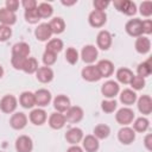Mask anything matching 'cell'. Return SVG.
<instances>
[{
    "label": "cell",
    "instance_id": "1",
    "mask_svg": "<svg viewBox=\"0 0 152 152\" xmlns=\"http://www.w3.org/2000/svg\"><path fill=\"white\" fill-rule=\"evenodd\" d=\"M115 120L118 124L122 126H127L133 122L134 120V112L129 107H122L120 108L115 114Z\"/></svg>",
    "mask_w": 152,
    "mask_h": 152
},
{
    "label": "cell",
    "instance_id": "2",
    "mask_svg": "<svg viewBox=\"0 0 152 152\" xmlns=\"http://www.w3.org/2000/svg\"><path fill=\"white\" fill-rule=\"evenodd\" d=\"M18 106V100L15 96L13 95H5L1 100H0V110L6 113V114H11L17 109Z\"/></svg>",
    "mask_w": 152,
    "mask_h": 152
},
{
    "label": "cell",
    "instance_id": "3",
    "mask_svg": "<svg viewBox=\"0 0 152 152\" xmlns=\"http://www.w3.org/2000/svg\"><path fill=\"white\" fill-rule=\"evenodd\" d=\"M126 32L132 37H140L142 36V20L140 19H129L125 25Z\"/></svg>",
    "mask_w": 152,
    "mask_h": 152
},
{
    "label": "cell",
    "instance_id": "4",
    "mask_svg": "<svg viewBox=\"0 0 152 152\" xmlns=\"http://www.w3.org/2000/svg\"><path fill=\"white\" fill-rule=\"evenodd\" d=\"M119 91H120V87H119L118 82H115V81L109 80V81L104 82V83L101 86V93H102V95H103L104 97H107L108 100L114 99V97L119 94Z\"/></svg>",
    "mask_w": 152,
    "mask_h": 152
},
{
    "label": "cell",
    "instance_id": "5",
    "mask_svg": "<svg viewBox=\"0 0 152 152\" xmlns=\"http://www.w3.org/2000/svg\"><path fill=\"white\" fill-rule=\"evenodd\" d=\"M114 6L119 12L126 15H133L137 12V5L129 0H115Z\"/></svg>",
    "mask_w": 152,
    "mask_h": 152
},
{
    "label": "cell",
    "instance_id": "6",
    "mask_svg": "<svg viewBox=\"0 0 152 152\" xmlns=\"http://www.w3.org/2000/svg\"><path fill=\"white\" fill-rule=\"evenodd\" d=\"M88 21H89L90 26H93V27H102L107 21V14L104 11L94 10L90 12V14L88 17Z\"/></svg>",
    "mask_w": 152,
    "mask_h": 152
},
{
    "label": "cell",
    "instance_id": "7",
    "mask_svg": "<svg viewBox=\"0 0 152 152\" xmlns=\"http://www.w3.org/2000/svg\"><path fill=\"white\" fill-rule=\"evenodd\" d=\"M81 75L83 77V80H86L88 82H96V81L102 78L99 70H97V66L93 65V64H89V65L84 66L81 71Z\"/></svg>",
    "mask_w": 152,
    "mask_h": 152
},
{
    "label": "cell",
    "instance_id": "8",
    "mask_svg": "<svg viewBox=\"0 0 152 152\" xmlns=\"http://www.w3.org/2000/svg\"><path fill=\"white\" fill-rule=\"evenodd\" d=\"M83 109L78 106H70L68 108V110L65 112L64 116H65V120L71 122V124H76V122H80L82 119H83Z\"/></svg>",
    "mask_w": 152,
    "mask_h": 152
},
{
    "label": "cell",
    "instance_id": "9",
    "mask_svg": "<svg viewBox=\"0 0 152 152\" xmlns=\"http://www.w3.org/2000/svg\"><path fill=\"white\" fill-rule=\"evenodd\" d=\"M118 139L121 144L124 145H129L134 141L135 139V132L133 131V128L128 127V126H124L122 128L119 129L118 132Z\"/></svg>",
    "mask_w": 152,
    "mask_h": 152
},
{
    "label": "cell",
    "instance_id": "10",
    "mask_svg": "<svg viewBox=\"0 0 152 152\" xmlns=\"http://www.w3.org/2000/svg\"><path fill=\"white\" fill-rule=\"evenodd\" d=\"M15 150L17 152H32L33 142L28 135H19L15 140Z\"/></svg>",
    "mask_w": 152,
    "mask_h": 152
},
{
    "label": "cell",
    "instance_id": "11",
    "mask_svg": "<svg viewBox=\"0 0 152 152\" xmlns=\"http://www.w3.org/2000/svg\"><path fill=\"white\" fill-rule=\"evenodd\" d=\"M34 36L40 42L50 40V38L52 36V31L50 28L49 23H42V24H39L37 26V28L34 30Z\"/></svg>",
    "mask_w": 152,
    "mask_h": 152
},
{
    "label": "cell",
    "instance_id": "12",
    "mask_svg": "<svg viewBox=\"0 0 152 152\" xmlns=\"http://www.w3.org/2000/svg\"><path fill=\"white\" fill-rule=\"evenodd\" d=\"M97 55H99L97 49H96L94 45H90V44L83 46V49H82V51H81L82 61L86 62V63H88V64L94 63V62L96 61V58H97Z\"/></svg>",
    "mask_w": 152,
    "mask_h": 152
},
{
    "label": "cell",
    "instance_id": "13",
    "mask_svg": "<svg viewBox=\"0 0 152 152\" xmlns=\"http://www.w3.org/2000/svg\"><path fill=\"white\" fill-rule=\"evenodd\" d=\"M10 125L13 129H23L27 125V116L21 112H17L12 114L10 119Z\"/></svg>",
    "mask_w": 152,
    "mask_h": 152
},
{
    "label": "cell",
    "instance_id": "14",
    "mask_svg": "<svg viewBox=\"0 0 152 152\" xmlns=\"http://www.w3.org/2000/svg\"><path fill=\"white\" fill-rule=\"evenodd\" d=\"M83 139V131L78 127H71L65 133V140L71 145H77Z\"/></svg>",
    "mask_w": 152,
    "mask_h": 152
},
{
    "label": "cell",
    "instance_id": "15",
    "mask_svg": "<svg viewBox=\"0 0 152 152\" xmlns=\"http://www.w3.org/2000/svg\"><path fill=\"white\" fill-rule=\"evenodd\" d=\"M96 44L101 50H108L112 45V34L106 30L100 31L96 37Z\"/></svg>",
    "mask_w": 152,
    "mask_h": 152
},
{
    "label": "cell",
    "instance_id": "16",
    "mask_svg": "<svg viewBox=\"0 0 152 152\" xmlns=\"http://www.w3.org/2000/svg\"><path fill=\"white\" fill-rule=\"evenodd\" d=\"M34 94V100H36V104L39 107H45L50 103L51 101V93L48 89H38Z\"/></svg>",
    "mask_w": 152,
    "mask_h": 152
},
{
    "label": "cell",
    "instance_id": "17",
    "mask_svg": "<svg viewBox=\"0 0 152 152\" xmlns=\"http://www.w3.org/2000/svg\"><path fill=\"white\" fill-rule=\"evenodd\" d=\"M138 109L141 114L144 115H148L152 112V99L150 95H141L138 99Z\"/></svg>",
    "mask_w": 152,
    "mask_h": 152
},
{
    "label": "cell",
    "instance_id": "18",
    "mask_svg": "<svg viewBox=\"0 0 152 152\" xmlns=\"http://www.w3.org/2000/svg\"><path fill=\"white\" fill-rule=\"evenodd\" d=\"M28 119L30 121L36 125V126H40L43 124H45L46 119H48V115H46V112L42 108H36V109H32L30 115H28Z\"/></svg>",
    "mask_w": 152,
    "mask_h": 152
},
{
    "label": "cell",
    "instance_id": "19",
    "mask_svg": "<svg viewBox=\"0 0 152 152\" xmlns=\"http://www.w3.org/2000/svg\"><path fill=\"white\" fill-rule=\"evenodd\" d=\"M65 116L63 113L59 112H55L49 116V126L53 129H61L65 126Z\"/></svg>",
    "mask_w": 152,
    "mask_h": 152
},
{
    "label": "cell",
    "instance_id": "20",
    "mask_svg": "<svg viewBox=\"0 0 152 152\" xmlns=\"http://www.w3.org/2000/svg\"><path fill=\"white\" fill-rule=\"evenodd\" d=\"M82 146L86 152H96L100 147V142H99V139H96L94 135L89 134V135L83 137Z\"/></svg>",
    "mask_w": 152,
    "mask_h": 152
},
{
    "label": "cell",
    "instance_id": "21",
    "mask_svg": "<svg viewBox=\"0 0 152 152\" xmlns=\"http://www.w3.org/2000/svg\"><path fill=\"white\" fill-rule=\"evenodd\" d=\"M97 70L101 75V77H109L114 72V64L108 59H101L97 64Z\"/></svg>",
    "mask_w": 152,
    "mask_h": 152
},
{
    "label": "cell",
    "instance_id": "22",
    "mask_svg": "<svg viewBox=\"0 0 152 152\" xmlns=\"http://www.w3.org/2000/svg\"><path fill=\"white\" fill-rule=\"evenodd\" d=\"M36 77L42 83H49L53 78V70L50 66H40L36 71Z\"/></svg>",
    "mask_w": 152,
    "mask_h": 152
},
{
    "label": "cell",
    "instance_id": "23",
    "mask_svg": "<svg viewBox=\"0 0 152 152\" xmlns=\"http://www.w3.org/2000/svg\"><path fill=\"white\" fill-rule=\"evenodd\" d=\"M28 55H30V45L27 43L19 42L12 46V56L26 58V57H28Z\"/></svg>",
    "mask_w": 152,
    "mask_h": 152
},
{
    "label": "cell",
    "instance_id": "24",
    "mask_svg": "<svg viewBox=\"0 0 152 152\" xmlns=\"http://www.w3.org/2000/svg\"><path fill=\"white\" fill-rule=\"evenodd\" d=\"M53 107L59 113H65L70 107V99L65 95H57L53 99Z\"/></svg>",
    "mask_w": 152,
    "mask_h": 152
},
{
    "label": "cell",
    "instance_id": "25",
    "mask_svg": "<svg viewBox=\"0 0 152 152\" xmlns=\"http://www.w3.org/2000/svg\"><path fill=\"white\" fill-rule=\"evenodd\" d=\"M134 46H135L137 52L145 55L151 50V40H150V38H147L145 36H140L137 38Z\"/></svg>",
    "mask_w": 152,
    "mask_h": 152
},
{
    "label": "cell",
    "instance_id": "26",
    "mask_svg": "<svg viewBox=\"0 0 152 152\" xmlns=\"http://www.w3.org/2000/svg\"><path fill=\"white\" fill-rule=\"evenodd\" d=\"M15 21H17V15H15V13L8 11L6 7L0 8V23H1V25L11 26V25L15 24Z\"/></svg>",
    "mask_w": 152,
    "mask_h": 152
},
{
    "label": "cell",
    "instance_id": "27",
    "mask_svg": "<svg viewBox=\"0 0 152 152\" xmlns=\"http://www.w3.org/2000/svg\"><path fill=\"white\" fill-rule=\"evenodd\" d=\"M19 103L21 107L26 109H31L33 106H36V100H34V94L31 91H24L19 96Z\"/></svg>",
    "mask_w": 152,
    "mask_h": 152
},
{
    "label": "cell",
    "instance_id": "28",
    "mask_svg": "<svg viewBox=\"0 0 152 152\" xmlns=\"http://www.w3.org/2000/svg\"><path fill=\"white\" fill-rule=\"evenodd\" d=\"M133 76H134V74L128 68H120L116 71V80L122 84H129Z\"/></svg>",
    "mask_w": 152,
    "mask_h": 152
},
{
    "label": "cell",
    "instance_id": "29",
    "mask_svg": "<svg viewBox=\"0 0 152 152\" xmlns=\"http://www.w3.org/2000/svg\"><path fill=\"white\" fill-rule=\"evenodd\" d=\"M120 101L126 106H131L137 101V94L132 89H124L120 93Z\"/></svg>",
    "mask_w": 152,
    "mask_h": 152
},
{
    "label": "cell",
    "instance_id": "30",
    "mask_svg": "<svg viewBox=\"0 0 152 152\" xmlns=\"http://www.w3.org/2000/svg\"><path fill=\"white\" fill-rule=\"evenodd\" d=\"M50 25V28L52 31V34H59L62 33L64 30H65V23L64 20L61 18V17H56V18H52L49 23Z\"/></svg>",
    "mask_w": 152,
    "mask_h": 152
},
{
    "label": "cell",
    "instance_id": "31",
    "mask_svg": "<svg viewBox=\"0 0 152 152\" xmlns=\"http://www.w3.org/2000/svg\"><path fill=\"white\" fill-rule=\"evenodd\" d=\"M148 126H150V121L144 118V116H140L138 119L134 120L133 122V131L134 132H139V133H144L148 129Z\"/></svg>",
    "mask_w": 152,
    "mask_h": 152
},
{
    "label": "cell",
    "instance_id": "32",
    "mask_svg": "<svg viewBox=\"0 0 152 152\" xmlns=\"http://www.w3.org/2000/svg\"><path fill=\"white\" fill-rule=\"evenodd\" d=\"M23 71H25L26 74H34L37 70H38V62L36 58L33 57H27L24 62V65H23Z\"/></svg>",
    "mask_w": 152,
    "mask_h": 152
},
{
    "label": "cell",
    "instance_id": "33",
    "mask_svg": "<svg viewBox=\"0 0 152 152\" xmlns=\"http://www.w3.org/2000/svg\"><path fill=\"white\" fill-rule=\"evenodd\" d=\"M109 134H110V128L104 124H100L94 128V137L96 139H106L108 138Z\"/></svg>",
    "mask_w": 152,
    "mask_h": 152
},
{
    "label": "cell",
    "instance_id": "34",
    "mask_svg": "<svg viewBox=\"0 0 152 152\" xmlns=\"http://www.w3.org/2000/svg\"><path fill=\"white\" fill-rule=\"evenodd\" d=\"M151 71H152V65H151V59L146 61V62H142L140 63L138 66H137V74L138 76L145 78L147 76L151 75Z\"/></svg>",
    "mask_w": 152,
    "mask_h": 152
},
{
    "label": "cell",
    "instance_id": "35",
    "mask_svg": "<svg viewBox=\"0 0 152 152\" xmlns=\"http://www.w3.org/2000/svg\"><path fill=\"white\" fill-rule=\"evenodd\" d=\"M45 50L51 51V52H53V53L57 55L58 52H61L63 50V42L59 38H52V39H50L48 42Z\"/></svg>",
    "mask_w": 152,
    "mask_h": 152
},
{
    "label": "cell",
    "instance_id": "36",
    "mask_svg": "<svg viewBox=\"0 0 152 152\" xmlns=\"http://www.w3.org/2000/svg\"><path fill=\"white\" fill-rule=\"evenodd\" d=\"M37 11H38L40 18H50L52 15V13H53L52 6L50 4H48V2H40L37 6Z\"/></svg>",
    "mask_w": 152,
    "mask_h": 152
},
{
    "label": "cell",
    "instance_id": "37",
    "mask_svg": "<svg viewBox=\"0 0 152 152\" xmlns=\"http://www.w3.org/2000/svg\"><path fill=\"white\" fill-rule=\"evenodd\" d=\"M24 17H25V20H26L27 23H30V24H37V23L40 20V17H39V13H38V11H37V8L25 11Z\"/></svg>",
    "mask_w": 152,
    "mask_h": 152
},
{
    "label": "cell",
    "instance_id": "38",
    "mask_svg": "<svg viewBox=\"0 0 152 152\" xmlns=\"http://www.w3.org/2000/svg\"><path fill=\"white\" fill-rule=\"evenodd\" d=\"M65 59L69 64H76L78 61V52L75 48H68L65 51Z\"/></svg>",
    "mask_w": 152,
    "mask_h": 152
},
{
    "label": "cell",
    "instance_id": "39",
    "mask_svg": "<svg viewBox=\"0 0 152 152\" xmlns=\"http://www.w3.org/2000/svg\"><path fill=\"white\" fill-rule=\"evenodd\" d=\"M116 107H118V103L113 99H110V100L107 99V100H103L101 102V108L104 113H113L116 109Z\"/></svg>",
    "mask_w": 152,
    "mask_h": 152
},
{
    "label": "cell",
    "instance_id": "40",
    "mask_svg": "<svg viewBox=\"0 0 152 152\" xmlns=\"http://www.w3.org/2000/svg\"><path fill=\"white\" fill-rule=\"evenodd\" d=\"M42 59H43V63L45 64V66H51V65H53L56 63L57 55L53 53V52H51V51L45 50L44 53H43V58Z\"/></svg>",
    "mask_w": 152,
    "mask_h": 152
},
{
    "label": "cell",
    "instance_id": "41",
    "mask_svg": "<svg viewBox=\"0 0 152 152\" xmlns=\"http://www.w3.org/2000/svg\"><path fill=\"white\" fill-rule=\"evenodd\" d=\"M129 84H131V87H132L134 90H140V89H142V88L145 87L146 82H145V78H142V77H140V76H138V75H134V76L132 77Z\"/></svg>",
    "mask_w": 152,
    "mask_h": 152
},
{
    "label": "cell",
    "instance_id": "42",
    "mask_svg": "<svg viewBox=\"0 0 152 152\" xmlns=\"http://www.w3.org/2000/svg\"><path fill=\"white\" fill-rule=\"evenodd\" d=\"M139 12L144 17H150L152 14V2L151 1H142L139 7Z\"/></svg>",
    "mask_w": 152,
    "mask_h": 152
},
{
    "label": "cell",
    "instance_id": "43",
    "mask_svg": "<svg viewBox=\"0 0 152 152\" xmlns=\"http://www.w3.org/2000/svg\"><path fill=\"white\" fill-rule=\"evenodd\" d=\"M12 36V28L6 25H0V42H6Z\"/></svg>",
    "mask_w": 152,
    "mask_h": 152
},
{
    "label": "cell",
    "instance_id": "44",
    "mask_svg": "<svg viewBox=\"0 0 152 152\" xmlns=\"http://www.w3.org/2000/svg\"><path fill=\"white\" fill-rule=\"evenodd\" d=\"M26 58H27V57H26ZM26 58L12 56V58H11V64H12V66H13L15 70H21V69H23V65H24V62H25Z\"/></svg>",
    "mask_w": 152,
    "mask_h": 152
},
{
    "label": "cell",
    "instance_id": "45",
    "mask_svg": "<svg viewBox=\"0 0 152 152\" xmlns=\"http://www.w3.org/2000/svg\"><path fill=\"white\" fill-rule=\"evenodd\" d=\"M6 8L13 13H15V11L19 8V1L18 0H6Z\"/></svg>",
    "mask_w": 152,
    "mask_h": 152
},
{
    "label": "cell",
    "instance_id": "46",
    "mask_svg": "<svg viewBox=\"0 0 152 152\" xmlns=\"http://www.w3.org/2000/svg\"><path fill=\"white\" fill-rule=\"evenodd\" d=\"M93 5H94L95 10H97V11H104V10L108 7L109 1H104V0H95V1L93 2Z\"/></svg>",
    "mask_w": 152,
    "mask_h": 152
},
{
    "label": "cell",
    "instance_id": "47",
    "mask_svg": "<svg viewBox=\"0 0 152 152\" xmlns=\"http://www.w3.org/2000/svg\"><path fill=\"white\" fill-rule=\"evenodd\" d=\"M142 33H145V34L152 33V20L151 19L142 20Z\"/></svg>",
    "mask_w": 152,
    "mask_h": 152
},
{
    "label": "cell",
    "instance_id": "48",
    "mask_svg": "<svg viewBox=\"0 0 152 152\" xmlns=\"http://www.w3.org/2000/svg\"><path fill=\"white\" fill-rule=\"evenodd\" d=\"M21 5H23V7L25 8V11L34 10V8H37V6H38V4H37L36 0H23Z\"/></svg>",
    "mask_w": 152,
    "mask_h": 152
},
{
    "label": "cell",
    "instance_id": "49",
    "mask_svg": "<svg viewBox=\"0 0 152 152\" xmlns=\"http://www.w3.org/2000/svg\"><path fill=\"white\" fill-rule=\"evenodd\" d=\"M144 145L148 151H152V134L148 133L144 139Z\"/></svg>",
    "mask_w": 152,
    "mask_h": 152
},
{
    "label": "cell",
    "instance_id": "50",
    "mask_svg": "<svg viewBox=\"0 0 152 152\" xmlns=\"http://www.w3.org/2000/svg\"><path fill=\"white\" fill-rule=\"evenodd\" d=\"M66 152H83V148L80 147L78 145H71V146L66 150Z\"/></svg>",
    "mask_w": 152,
    "mask_h": 152
},
{
    "label": "cell",
    "instance_id": "51",
    "mask_svg": "<svg viewBox=\"0 0 152 152\" xmlns=\"http://www.w3.org/2000/svg\"><path fill=\"white\" fill-rule=\"evenodd\" d=\"M76 1H72V2H65V1H62V4L63 5H65V6H70V5H74Z\"/></svg>",
    "mask_w": 152,
    "mask_h": 152
},
{
    "label": "cell",
    "instance_id": "52",
    "mask_svg": "<svg viewBox=\"0 0 152 152\" xmlns=\"http://www.w3.org/2000/svg\"><path fill=\"white\" fill-rule=\"evenodd\" d=\"M2 76H4V68L0 65V78H1Z\"/></svg>",
    "mask_w": 152,
    "mask_h": 152
},
{
    "label": "cell",
    "instance_id": "53",
    "mask_svg": "<svg viewBox=\"0 0 152 152\" xmlns=\"http://www.w3.org/2000/svg\"><path fill=\"white\" fill-rule=\"evenodd\" d=\"M0 152H1V151H0Z\"/></svg>",
    "mask_w": 152,
    "mask_h": 152
}]
</instances>
